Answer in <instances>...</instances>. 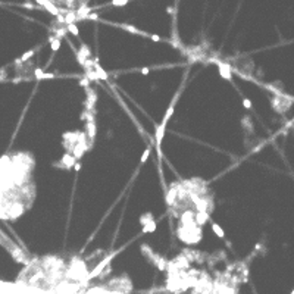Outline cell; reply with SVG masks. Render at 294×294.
<instances>
[{"instance_id":"ba28073f","label":"cell","mask_w":294,"mask_h":294,"mask_svg":"<svg viewBox=\"0 0 294 294\" xmlns=\"http://www.w3.org/2000/svg\"><path fill=\"white\" fill-rule=\"evenodd\" d=\"M66 31H69V33L72 34V35H75V37L80 35V30L77 27V24H69V25H66Z\"/></svg>"},{"instance_id":"277c9868","label":"cell","mask_w":294,"mask_h":294,"mask_svg":"<svg viewBox=\"0 0 294 294\" xmlns=\"http://www.w3.org/2000/svg\"><path fill=\"white\" fill-rule=\"evenodd\" d=\"M218 68H219V74H220V77H222V78H225V80H231V78H232V77H231V69H229V65L219 63Z\"/></svg>"},{"instance_id":"30bf717a","label":"cell","mask_w":294,"mask_h":294,"mask_svg":"<svg viewBox=\"0 0 294 294\" xmlns=\"http://www.w3.org/2000/svg\"><path fill=\"white\" fill-rule=\"evenodd\" d=\"M44 5H47L46 6V9L50 12V14H53V15H56V16H59V10H58V7L54 6V5H52L50 2H44Z\"/></svg>"},{"instance_id":"ffe728a7","label":"cell","mask_w":294,"mask_h":294,"mask_svg":"<svg viewBox=\"0 0 294 294\" xmlns=\"http://www.w3.org/2000/svg\"><path fill=\"white\" fill-rule=\"evenodd\" d=\"M291 294H294V290H293V293H291Z\"/></svg>"},{"instance_id":"2e32d148","label":"cell","mask_w":294,"mask_h":294,"mask_svg":"<svg viewBox=\"0 0 294 294\" xmlns=\"http://www.w3.org/2000/svg\"><path fill=\"white\" fill-rule=\"evenodd\" d=\"M149 37H150V38H152V40H153V41H162V38H161V37H159V35H154V34H152V35H149Z\"/></svg>"},{"instance_id":"e0dca14e","label":"cell","mask_w":294,"mask_h":294,"mask_svg":"<svg viewBox=\"0 0 294 294\" xmlns=\"http://www.w3.org/2000/svg\"><path fill=\"white\" fill-rule=\"evenodd\" d=\"M140 72H141V74H143V75H147V74L150 72V69H149V68H143V69H141Z\"/></svg>"},{"instance_id":"3957f363","label":"cell","mask_w":294,"mask_h":294,"mask_svg":"<svg viewBox=\"0 0 294 294\" xmlns=\"http://www.w3.org/2000/svg\"><path fill=\"white\" fill-rule=\"evenodd\" d=\"M75 161H77V159L74 157V154L66 153L63 157H62V163H63L62 168H63V169H71V168H74V165L77 163Z\"/></svg>"},{"instance_id":"9a60e30c","label":"cell","mask_w":294,"mask_h":294,"mask_svg":"<svg viewBox=\"0 0 294 294\" xmlns=\"http://www.w3.org/2000/svg\"><path fill=\"white\" fill-rule=\"evenodd\" d=\"M243 106L246 107V109H252V101L248 100V99H243Z\"/></svg>"},{"instance_id":"4fadbf2b","label":"cell","mask_w":294,"mask_h":294,"mask_svg":"<svg viewBox=\"0 0 294 294\" xmlns=\"http://www.w3.org/2000/svg\"><path fill=\"white\" fill-rule=\"evenodd\" d=\"M34 54V50H28V52H25V53L22 54V58L19 59V62H25V60H28L30 58H33Z\"/></svg>"},{"instance_id":"8992f818","label":"cell","mask_w":294,"mask_h":294,"mask_svg":"<svg viewBox=\"0 0 294 294\" xmlns=\"http://www.w3.org/2000/svg\"><path fill=\"white\" fill-rule=\"evenodd\" d=\"M156 231V220H152L143 227V232H154Z\"/></svg>"},{"instance_id":"9c48e42d","label":"cell","mask_w":294,"mask_h":294,"mask_svg":"<svg viewBox=\"0 0 294 294\" xmlns=\"http://www.w3.org/2000/svg\"><path fill=\"white\" fill-rule=\"evenodd\" d=\"M50 47H52L53 52H58V50L60 49V40L59 38H56V37L50 38Z\"/></svg>"},{"instance_id":"5b68a950","label":"cell","mask_w":294,"mask_h":294,"mask_svg":"<svg viewBox=\"0 0 294 294\" xmlns=\"http://www.w3.org/2000/svg\"><path fill=\"white\" fill-rule=\"evenodd\" d=\"M212 231H213V234L218 235L219 238H225V232H224V229H222L220 225H218L216 222H212Z\"/></svg>"},{"instance_id":"7a4b0ae2","label":"cell","mask_w":294,"mask_h":294,"mask_svg":"<svg viewBox=\"0 0 294 294\" xmlns=\"http://www.w3.org/2000/svg\"><path fill=\"white\" fill-rule=\"evenodd\" d=\"M178 97H180V91L174 96V99H172V101H171V105H169V107H168V110L165 112V116H163V119H162V124H165V125H166L168 121L171 119V116L174 115L175 105H177V101H178Z\"/></svg>"},{"instance_id":"8fae6325","label":"cell","mask_w":294,"mask_h":294,"mask_svg":"<svg viewBox=\"0 0 294 294\" xmlns=\"http://www.w3.org/2000/svg\"><path fill=\"white\" fill-rule=\"evenodd\" d=\"M207 219H209V215H207L206 212H201V213L197 215V218H196V222L201 225V224H205V222H206Z\"/></svg>"},{"instance_id":"ac0fdd59","label":"cell","mask_w":294,"mask_h":294,"mask_svg":"<svg viewBox=\"0 0 294 294\" xmlns=\"http://www.w3.org/2000/svg\"><path fill=\"white\" fill-rule=\"evenodd\" d=\"M74 169H75V171H80V169H81V163H75V165H74Z\"/></svg>"},{"instance_id":"7c38bea8","label":"cell","mask_w":294,"mask_h":294,"mask_svg":"<svg viewBox=\"0 0 294 294\" xmlns=\"http://www.w3.org/2000/svg\"><path fill=\"white\" fill-rule=\"evenodd\" d=\"M150 152H152V149H150V147H147L146 150H144V153H143V156H141V159H140L141 163H146V161L149 159V156H150Z\"/></svg>"},{"instance_id":"6da1fadb","label":"cell","mask_w":294,"mask_h":294,"mask_svg":"<svg viewBox=\"0 0 294 294\" xmlns=\"http://www.w3.org/2000/svg\"><path fill=\"white\" fill-rule=\"evenodd\" d=\"M165 128H166V125L161 122V124L156 127V133H154V144H156V147H157V152H159V154H161L162 141H163V137H165Z\"/></svg>"},{"instance_id":"52a82bcc","label":"cell","mask_w":294,"mask_h":294,"mask_svg":"<svg viewBox=\"0 0 294 294\" xmlns=\"http://www.w3.org/2000/svg\"><path fill=\"white\" fill-rule=\"evenodd\" d=\"M152 220H154L153 219V215L152 213H144V215H141V218H140V224L144 227L146 224H149V222H152Z\"/></svg>"},{"instance_id":"d6986e66","label":"cell","mask_w":294,"mask_h":294,"mask_svg":"<svg viewBox=\"0 0 294 294\" xmlns=\"http://www.w3.org/2000/svg\"><path fill=\"white\" fill-rule=\"evenodd\" d=\"M88 19H97V15H96V14L88 15Z\"/></svg>"},{"instance_id":"5bb4252c","label":"cell","mask_w":294,"mask_h":294,"mask_svg":"<svg viewBox=\"0 0 294 294\" xmlns=\"http://www.w3.org/2000/svg\"><path fill=\"white\" fill-rule=\"evenodd\" d=\"M128 2L127 0H113L112 2V5H115V6H125Z\"/></svg>"}]
</instances>
